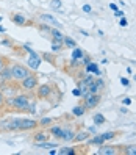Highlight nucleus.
Returning a JSON list of instances; mask_svg holds the SVG:
<instances>
[{"label": "nucleus", "instance_id": "obj_1", "mask_svg": "<svg viewBox=\"0 0 136 155\" xmlns=\"http://www.w3.org/2000/svg\"><path fill=\"white\" fill-rule=\"evenodd\" d=\"M19 111V113H34V104L28 94H16L8 97L5 102V111Z\"/></svg>", "mask_w": 136, "mask_h": 155}, {"label": "nucleus", "instance_id": "obj_2", "mask_svg": "<svg viewBox=\"0 0 136 155\" xmlns=\"http://www.w3.org/2000/svg\"><path fill=\"white\" fill-rule=\"evenodd\" d=\"M77 127L72 124V122H67V124H63L61 130L58 132V135L55 136L57 140L63 141V143H72L75 138V133H77Z\"/></svg>", "mask_w": 136, "mask_h": 155}, {"label": "nucleus", "instance_id": "obj_3", "mask_svg": "<svg viewBox=\"0 0 136 155\" xmlns=\"http://www.w3.org/2000/svg\"><path fill=\"white\" fill-rule=\"evenodd\" d=\"M97 155H125V144H100Z\"/></svg>", "mask_w": 136, "mask_h": 155}, {"label": "nucleus", "instance_id": "obj_4", "mask_svg": "<svg viewBox=\"0 0 136 155\" xmlns=\"http://www.w3.org/2000/svg\"><path fill=\"white\" fill-rule=\"evenodd\" d=\"M11 74H13V81L21 83L24 78H27L31 74V71H30L28 66H24V64H21V63H14V64L11 66Z\"/></svg>", "mask_w": 136, "mask_h": 155}, {"label": "nucleus", "instance_id": "obj_5", "mask_svg": "<svg viewBox=\"0 0 136 155\" xmlns=\"http://www.w3.org/2000/svg\"><path fill=\"white\" fill-rule=\"evenodd\" d=\"M100 100H102V94H92L89 91H86L85 94H81V104L86 107V110H94V108H97L99 104H100Z\"/></svg>", "mask_w": 136, "mask_h": 155}, {"label": "nucleus", "instance_id": "obj_6", "mask_svg": "<svg viewBox=\"0 0 136 155\" xmlns=\"http://www.w3.org/2000/svg\"><path fill=\"white\" fill-rule=\"evenodd\" d=\"M24 49L28 52V58H27V66H28L31 71H38L39 66H41V63H42V57L39 55L38 52H34L33 49H30L28 45H24Z\"/></svg>", "mask_w": 136, "mask_h": 155}, {"label": "nucleus", "instance_id": "obj_7", "mask_svg": "<svg viewBox=\"0 0 136 155\" xmlns=\"http://www.w3.org/2000/svg\"><path fill=\"white\" fill-rule=\"evenodd\" d=\"M19 85H21V89L27 91V93H31V91H34L36 88H38V85H39V77L31 72V74L27 77V78H24Z\"/></svg>", "mask_w": 136, "mask_h": 155}, {"label": "nucleus", "instance_id": "obj_8", "mask_svg": "<svg viewBox=\"0 0 136 155\" xmlns=\"http://www.w3.org/2000/svg\"><path fill=\"white\" fill-rule=\"evenodd\" d=\"M19 88H21V85H17V81H16V83H13V81H8V83H5V85L0 86V89H2L5 99L14 97V96L17 94V91H19Z\"/></svg>", "mask_w": 136, "mask_h": 155}, {"label": "nucleus", "instance_id": "obj_9", "mask_svg": "<svg viewBox=\"0 0 136 155\" xmlns=\"http://www.w3.org/2000/svg\"><path fill=\"white\" fill-rule=\"evenodd\" d=\"M36 21H38L39 24H45V25H50V27H55V28H60L61 24L58 22L57 17H53L52 14H38V17H36Z\"/></svg>", "mask_w": 136, "mask_h": 155}, {"label": "nucleus", "instance_id": "obj_10", "mask_svg": "<svg viewBox=\"0 0 136 155\" xmlns=\"http://www.w3.org/2000/svg\"><path fill=\"white\" fill-rule=\"evenodd\" d=\"M53 86L55 85H49V83L38 85V88H36V97L38 99H49L53 93Z\"/></svg>", "mask_w": 136, "mask_h": 155}, {"label": "nucleus", "instance_id": "obj_11", "mask_svg": "<svg viewBox=\"0 0 136 155\" xmlns=\"http://www.w3.org/2000/svg\"><path fill=\"white\" fill-rule=\"evenodd\" d=\"M36 127H39V124H38V121H34V119H28V117H21L19 119V132L34 130Z\"/></svg>", "mask_w": 136, "mask_h": 155}, {"label": "nucleus", "instance_id": "obj_12", "mask_svg": "<svg viewBox=\"0 0 136 155\" xmlns=\"http://www.w3.org/2000/svg\"><path fill=\"white\" fill-rule=\"evenodd\" d=\"M103 89H105V80H102L100 77L94 78L92 83H91L89 88H88V91H89V93H92V94H100Z\"/></svg>", "mask_w": 136, "mask_h": 155}, {"label": "nucleus", "instance_id": "obj_13", "mask_svg": "<svg viewBox=\"0 0 136 155\" xmlns=\"http://www.w3.org/2000/svg\"><path fill=\"white\" fill-rule=\"evenodd\" d=\"M8 81H13V74H11V66L8 64L0 71V86L8 83Z\"/></svg>", "mask_w": 136, "mask_h": 155}, {"label": "nucleus", "instance_id": "obj_14", "mask_svg": "<svg viewBox=\"0 0 136 155\" xmlns=\"http://www.w3.org/2000/svg\"><path fill=\"white\" fill-rule=\"evenodd\" d=\"M10 19H11V22H13V24L19 25V27H27V25H30V21L27 19L25 16L19 14V13H14V14H11V16H10Z\"/></svg>", "mask_w": 136, "mask_h": 155}, {"label": "nucleus", "instance_id": "obj_15", "mask_svg": "<svg viewBox=\"0 0 136 155\" xmlns=\"http://www.w3.org/2000/svg\"><path fill=\"white\" fill-rule=\"evenodd\" d=\"M19 119L21 117L6 119L5 121V132H19Z\"/></svg>", "mask_w": 136, "mask_h": 155}, {"label": "nucleus", "instance_id": "obj_16", "mask_svg": "<svg viewBox=\"0 0 136 155\" xmlns=\"http://www.w3.org/2000/svg\"><path fill=\"white\" fill-rule=\"evenodd\" d=\"M63 117H42V119L38 121L39 127H42V129H47V127H50L52 124H55L57 121H61Z\"/></svg>", "mask_w": 136, "mask_h": 155}, {"label": "nucleus", "instance_id": "obj_17", "mask_svg": "<svg viewBox=\"0 0 136 155\" xmlns=\"http://www.w3.org/2000/svg\"><path fill=\"white\" fill-rule=\"evenodd\" d=\"M50 36H52V41H57V42H63V41H64V35L60 31V28H55V27H52V28H50Z\"/></svg>", "mask_w": 136, "mask_h": 155}, {"label": "nucleus", "instance_id": "obj_18", "mask_svg": "<svg viewBox=\"0 0 136 155\" xmlns=\"http://www.w3.org/2000/svg\"><path fill=\"white\" fill-rule=\"evenodd\" d=\"M122 135H124L122 130H113V132H105V133H102V136H103V140H105V141H110V140H114V138H119V136H122Z\"/></svg>", "mask_w": 136, "mask_h": 155}, {"label": "nucleus", "instance_id": "obj_19", "mask_svg": "<svg viewBox=\"0 0 136 155\" xmlns=\"http://www.w3.org/2000/svg\"><path fill=\"white\" fill-rule=\"evenodd\" d=\"M89 138V130H77L75 133V138H74V143H81V141H86Z\"/></svg>", "mask_w": 136, "mask_h": 155}, {"label": "nucleus", "instance_id": "obj_20", "mask_svg": "<svg viewBox=\"0 0 136 155\" xmlns=\"http://www.w3.org/2000/svg\"><path fill=\"white\" fill-rule=\"evenodd\" d=\"M86 143H88V146H100V144H105V140L102 135H96L92 138H88Z\"/></svg>", "mask_w": 136, "mask_h": 155}, {"label": "nucleus", "instance_id": "obj_21", "mask_svg": "<svg viewBox=\"0 0 136 155\" xmlns=\"http://www.w3.org/2000/svg\"><path fill=\"white\" fill-rule=\"evenodd\" d=\"M86 111H88V110H86V107H85L83 104H80V105H77V107L72 108V116H75V117H81Z\"/></svg>", "mask_w": 136, "mask_h": 155}, {"label": "nucleus", "instance_id": "obj_22", "mask_svg": "<svg viewBox=\"0 0 136 155\" xmlns=\"http://www.w3.org/2000/svg\"><path fill=\"white\" fill-rule=\"evenodd\" d=\"M47 140H49V136H47V133H44V132L33 133V143H41V141H47Z\"/></svg>", "mask_w": 136, "mask_h": 155}, {"label": "nucleus", "instance_id": "obj_23", "mask_svg": "<svg viewBox=\"0 0 136 155\" xmlns=\"http://www.w3.org/2000/svg\"><path fill=\"white\" fill-rule=\"evenodd\" d=\"M36 147H58L60 143H49V141H41V143H33Z\"/></svg>", "mask_w": 136, "mask_h": 155}, {"label": "nucleus", "instance_id": "obj_24", "mask_svg": "<svg viewBox=\"0 0 136 155\" xmlns=\"http://www.w3.org/2000/svg\"><path fill=\"white\" fill-rule=\"evenodd\" d=\"M92 121H94V124H96V125H102V124H105V122H106L105 116H103V114H100V113H96V114L92 116Z\"/></svg>", "mask_w": 136, "mask_h": 155}, {"label": "nucleus", "instance_id": "obj_25", "mask_svg": "<svg viewBox=\"0 0 136 155\" xmlns=\"http://www.w3.org/2000/svg\"><path fill=\"white\" fill-rule=\"evenodd\" d=\"M63 45H64V47H67V49H74V47H77V42L72 39V38H69V36H64Z\"/></svg>", "mask_w": 136, "mask_h": 155}, {"label": "nucleus", "instance_id": "obj_26", "mask_svg": "<svg viewBox=\"0 0 136 155\" xmlns=\"http://www.w3.org/2000/svg\"><path fill=\"white\" fill-rule=\"evenodd\" d=\"M58 153H61V155H74V153H78V150L75 147H61L58 150Z\"/></svg>", "mask_w": 136, "mask_h": 155}, {"label": "nucleus", "instance_id": "obj_27", "mask_svg": "<svg viewBox=\"0 0 136 155\" xmlns=\"http://www.w3.org/2000/svg\"><path fill=\"white\" fill-rule=\"evenodd\" d=\"M83 50L78 49V47H74V50H72V60H81L83 58Z\"/></svg>", "mask_w": 136, "mask_h": 155}, {"label": "nucleus", "instance_id": "obj_28", "mask_svg": "<svg viewBox=\"0 0 136 155\" xmlns=\"http://www.w3.org/2000/svg\"><path fill=\"white\" fill-rule=\"evenodd\" d=\"M61 127H63V124H57V125H50V127H47V129H49V133L50 135H53V136H57L58 135V132L61 130Z\"/></svg>", "mask_w": 136, "mask_h": 155}, {"label": "nucleus", "instance_id": "obj_29", "mask_svg": "<svg viewBox=\"0 0 136 155\" xmlns=\"http://www.w3.org/2000/svg\"><path fill=\"white\" fill-rule=\"evenodd\" d=\"M125 155H136V144H125Z\"/></svg>", "mask_w": 136, "mask_h": 155}, {"label": "nucleus", "instance_id": "obj_30", "mask_svg": "<svg viewBox=\"0 0 136 155\" xmlns=\"http://www.w3.org/2000/svg\"><path fill=\"white\" fill-rule=\"evenodd\" d=\"M50 8H52V10H61V8H63V2H61V0H50Z\"/></svg>", "mask_w": 136, "mask_h": 155}, {"label": "nucleus", "instance_id": "obj_31", "mask_svg": "<svg viewBox=\"0 0 136 155\" xmlns=\"http://www.w3.org/2000/svg\"><path fill=\"white\" fill-rule=\"evenodd\" d=\"M64 45H63V42H57V41H52V50L53 52H60Z\"/></svg>", "mask_w": 136, "mask_h": 155}, {"label": "nucleus", "instance_id": "obj_32", "mask_svg": "<svg viewBox=\"0 0 136 155\" xmlns=\"http://www.w3.org/2000/svg\"><path fill=\"white\" fill-rule=\"evenodd\" d=\"M10 64V61H8V58L5 57V55H2V53H0V71H2L5 66H8Z\"/></svg>", "mask_w": 136, "mask_h": 155}, {"label": "nucleus", "instance_id": "obj_33", "mask_svg": "<svg viewBox=\"0 0 136 155\" xmlns=\"http://www.w3.org/2000/svg\"><path fill=\"white\" fill-rule=\"evenodd\" d=\"M5 102H6V99L2 93V89H0V110H5Z\"/></svg>", "mask_w": 136, "mask_h": 155}, {"label": "nucleus", "instance_id": "obj_34", "mask_svg": "<svg viewBox=\"0 0 136 155\" xmlns=\"http://www.w3.org/2000/svg\"><path fill=\"white\" fill-rule=\"evenodd\" d=\"M89 61H91V57H89V55H83V58H81V64L86 66Z\"/></svg>", "mask_w": 136, "mask_h": 155}, {"label": "nucleus", "instance_id": "obj_35", "mask_svg": "<svg viewBox=\"0 0 136 155\" xmlns=\"http://www.w3.org/2000/svg\"><path fill=\"white\" fill-rule=\"evenodd\" d=\"M72 94H74L75 97H81V89H80V88H75V89H72Z\"/></svg>", "mask_w": 136, "mask_h": 155}, {"label": "nucleus", "instance_id": "obj_36", "mask_svg": "<svg viewBox=\"0 0 136 155\" xmlns=\"http://www.w3.org/2000/svg\"><path fill=\"white\" fill-rule=\"evenodd\" d=\"M119 25H121V27H127V25H128V21H127V17H121Z\"/></svg>", "mask_w": 136, "mask_h": 155}, {"label": "nucleus", "instance_id": "obj_37", "mask_svg": "<svg viewBox=\"0 0 136 155\" xmlns=\"http://www.w3.org/2000/svg\"><path fill=\"white\" fill-rule=\"evenodd\" d=\"M121 83H122L124 86H128V85H130V81H128V78H125V77H122V78H121Z\"/></svg>", "mask_w": 136, "mask_h": 155}, {"label": "nucleus", "instance_id": "obj_38", "mask_svg": "<svg viewBox=\"0 0 136 155\" xmlns=\"http://www.w3.org/2000/svg\"><path fill=\"white\" fill-rule=\"evenodd\" d=\"M114 16H116V17H124V11L117 10V11H114Z\"/></svg>", "mask_w": 136, "mask_h": 155}, {"label": "nucleus", "instance_id": "obj_39", "mask_svg": "<svg viewBox=\"0 0 136 155\" xmlns=\"http://www.w3.org/2000/svg\"><path fill=\"white\" fill-rule=\"evenodd\" d=\"M83 11L85 13H91V6L89 5H83Z\"/></svg>", "mask_w": 136, "mask_h": 155}, {"label": "nucleus", "instance_id": "obj_40", "mask_svg": "<svg viewBox=\"0 0 136 155\" xmlns=\"http://www.w3.org/2000/svg\"><path fill=\"white\" fill-rule=\"evenodd\" d=\"M124 104H125V105H130V104H131V99L125 97V99H124Z\"/></svg>", "mask_w": 136, "mask_h": 155}, {"label": "nucleus", "instance_id": "obj_41", "mask_svg": "<svg viewBox=\"0 0 136 155\" xmlns=\"http://www.w3.org/2000/svg\"><path fill=\"white\" fill-rule=\"evenodd\" d=\"M110 8H111L113 11H117V10H119V8H117V5H114V3H111V5H110Z\"/></svg>", "mask_w": 136, "mask_h": 155}, {"label": "nucleus", "instance_id": "obj_42", "mask_svg": "<svg viewBox=\"0 0 136 155\" xmlns=\"http://www.w3.org/2000/svg\"><path fill=\"white\" fill-rule=\"evenodd\" d=\"M0 22H2V16H0Z\"/></svg>", "mask_w": 136, "mask_h": 155}]
</instances>
